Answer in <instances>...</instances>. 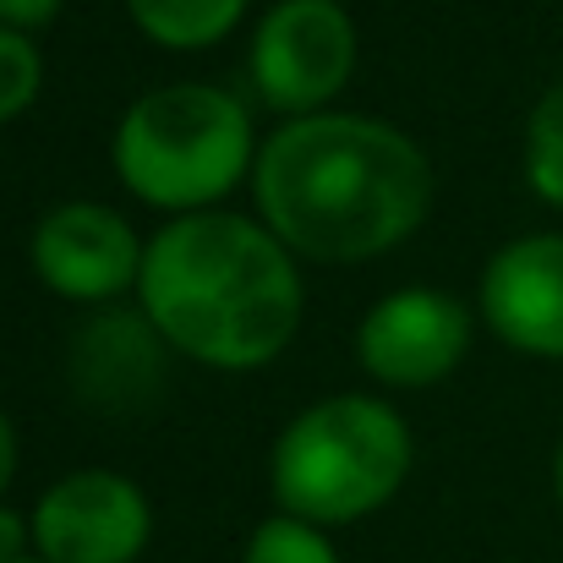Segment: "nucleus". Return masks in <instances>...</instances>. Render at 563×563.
Returning <instances> with one entry per match:
<instances>
[{
  "mask_svg": "<svg viewBox=\"0 0 563 563\" xmlns=\"http://www.w3.org/2000/svg\"><path fill=\"white\" fill-rule=\"evenodd\" d=\"M257 219L312 263L394 252L432 208V165L377 115L318 110L285 121L252 165Z\"/></svg>",
  "mask_w": 563,
  "mask_h": 563,
  "instance_id": "1",
  "label": "nucleus"
},
{
  "mask_svg": "<svg viewBox=\"0 0 563 563\" xmlns=\"http://www.w3.org/2000/svg\"><path fill=\"white\" fill-rule=\"evenodd\" d=\"M143 318L148 329L213 373H257L301 329L296 252L241 213H176L143 252Z\"/></svg>",
  "mask_w": 563,
  "mask_h": 563,
  "instance_id": "2",
  "label": "nucleus"
},
{
  "mask_svg": "<svg viewBox=\"0 0 563 563\" xmlns=\"http://www.w3.org/2000/svg\"><path fill=\"white\" fill-rule=\"evenodd\" d=\"M410 476V427L388 399L329 394L307 405L268 454L279 515L307 526H351L377 515Z\"/></svg>",
  "mask_w": 563,
  "mask_h": 563,
  "instance_id": "3",
  "label": "nucleus"
},
{
  "mask_svg": "<svg viewBox=\"0 0 563 563\" xmlns=\"http://www.w3.org/2000/svg\"><path fill=\"white\" fill-rule=\"evenodd\" d=\"M252 115L235 93L208 82H170L126 104L110 159L121 187L165 213H208L257 165Z\"/></svg>",
  "mask_w": 563,
  "mask_h": 563,
  "instance_id": "4",
  "label": "nucleus"
},
{
  "mask_svg": "<svg viewBox=\"0 0 563 563\" xmlns=\"http://www.w3.org/2000/svg\"><path fill=\"white\" fill-rule=\"evenodd\" d=\"M356 71V22L340 0H279L252 38V88L279 115H318Z\"/></svg>",
  "mask_w": 563,
  "mask_h": 563,
  "instance_id": "5",
  "label": "nucleus"
},
{
  "mask_svg": "<svg viewBox=\"0 0 563 563\" xmlns=\"http://www.w3.org/2000/svg\"><path fill=\"white\" fill-rule=\"evenodd\" d=\"M148 537L154 509L121 471H71L33 504V553L44 563H137Z\"/></svg>",
  "mask_w": 563,
  "mask_h": 563,
  "instance_id": "6",
  "label": "nucleus"
},
{
  "mask_svg": "<svg viewBox=\"0 0 563 563\" xmlns=\"http://www.w3.org/2000/svg\"><path fill=\"white\" fill-rule=\"evenodd\" d=\"M471 351V312L427 285H405L373 301L356 329V362L383 388H427L443 383Z\"/></svg>",
  "mask_w": 563,
  "mask_h": 563,
  "instance_id": "7",
  "label": "nucleus"
},
{
  "mask_svg": "<svg viewBox=\"0 0 563 563\" xmlns=\"http://www.w3.org/2000/svg\"><path fill=\"white\" fill-rule=\"evenodd\" d=\"M143 252L148 241H137L126 213L104 202H60L27 241L38 285L66 301H115L121 290H137Z\"/></svg>",
  "mask_w": 563,
  "mask_h": 563,
  "instance_id": "8",
  "label": "nucleus"
},
{
  "mask_svg": "<svg viewBox=\"0 0 563 563\" xmlns=\"http://www.w3.org/2000/svg\"><path fill=\"white\" fill-rule=\"evenodd\" d=\"M476 312L509 351L563 362V230H537L498 246L482 268Z\"/></svg>",
  "mask_w": 563,
  "mask_h": 563,
  "instance_id": "9",
  "label": "nucleus"
},
{
  "mask_svg": "<svg viewBox=\"0 0 563 563\" xmlns=\"http://www.w3.org/2000/svg\"><path fill=\"white\" fill-rule=\"evenodd\" d=\"M126 11L165 49H208L241 22L246 0H126Z\"/></svg>",
  "mask_w": 563,
  "mask_h": 563,
  "instance_id": "10",
  "label": "nucleus"
},
{
  "mask_svg": "<svg viewBox=\"0 0 563 563\" xmlns=\"http://www.w3.org/2000/svg\"><path fill=\"white\" fill-rule=\"evenodd\" d=\"M526 187L563 213V82L537 99L526 121Z\"/></svg>",
  "mask_w": 563,
  "mask_h": 563,
  "instance_id": "11",
  "label": "nucleus"
},
{
  "mask_svg": "<svg viewBox=\"0 0 563 563\" xmlns=\"http://www.w3.org/2000/svg\"><path fill=\"white\" fill-rule=\"evenodd\" d=\"M241 563H340V553H334V542L323 537V526H307V520H296V515H268V520L252 531Z\"/></svg>",
  "mask_w": 563,
  "mask_h": 563,
  "instance_id": "12",
  "label": "nucleus"
},
{
  "mask_svg": "<svg viewBox=\"0 0 563 563\" xmlns=\"http://www.w3.org/2000/svg\"><path fill=\"white\" fill-rule=\"evenodd\" d=\"M38 82H44L38 44H33L22 27H5V22H0V126L16 121V115L38 99Z\"/></svg>",
  "mask_w": 563,
  "mask_h": 563,
  "instance_id": "13",
  "label": "nucleus"
},
{
  "mask_svg": "<svg viewBox=\"0 0 563 563\" xmlns=\"http://www.w3.org/2000/svg\"><path fill=\"white\" fill-rule=\"evenodd\" d=\"M33 559V515H16L0 504V563Z\"/></svg>",
  "mask_w": 563,
  "mask_h": 563,
  "instance_id": "14",
  "label": "nucleus"
},
{
  "mask_svg": "<svg viewBox=\"0 0 563 563\" xmlns=\"http://www.w3.org/2000/svg\"><path fill=\"white\" fill-rule=\"evenodd\" d=\"M55 11H60V0H0V22L5 27H22V33L55 22Z\"/></svg>",
  "mask_w": 563,
  "mask_h": 563,
  "instance_id": "15",
  "label": "nucleus"
},
{
  "mask_svg": "<svg viewBox=\"0 0 563 563\" xmlns=\"http://www.w3.org/2000/svg\"><path fill=\"white\" fill-rule=\"evenodd\" d=\"M11 476H16V427H11V416L0 410V498H5Z\"/></svg>",
  "mask_w": 563,
  "mask_h": 563,
  "instance_id": "16",
  "label": "nucleus"
},
{
  "mask_svg": "<svg viewBox=\"0 0 563 563\" xmlns=\"http://www.w3.org/2000/svg\"><path fill=\"white\" fill-rule=\"evenodd\" d=\"M553 493H559V509H563V438H559V454H553Z\"/></svg>",
  "mask_w": 563,
  "mask_h": 563,
  "instance_id": "17",
  "label": "nucleus"
},
{
  "mask_svg": "<svg viewBox=\"0 0 563 563\" xmlns=\"http://www.w3.org/2000/svg\"><path fill=\"white\" fill-rule=\"evenodd\" d=\"M22 563H44V559H38V553H33V559H22Z\"/></svg>",
  "mask_w": 563,
  "mask_h": 563,
  "instance_id": "18",
  "label": "nucleus"
}]
</instances>
